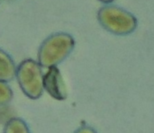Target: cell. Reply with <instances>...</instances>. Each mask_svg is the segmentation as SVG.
I'll list each match as a JSON object with an SVG mask.
<instances>
[{
	"label": "cell",
	"mask_w": 154,
	"mask_h": 133,
	"mask_svg": "<svg viewBox=\"0 0 154 133\" xmlns=\"http://www.w3.org/2000/svg\"><path fill=\"white\" fill-rule=\"evenodd\" d=\"M16 79L23 93L30 99H39L44 91V75L41 65L32 59L23 60L16 68Z\"/></svg>",
	"instance_id": "cell-2"
},
{
	"label": "cell",
	"mask_w": 154,
	"mask_h": 133,
	"mask_svg": "<svg viewBox=\"0 0 154 133\" xmlns=\"http://www.w3.org/2000/svg\"><path fill=\"white\" fill-rule=\"evenodd\" d=\"M75 41L66 32H57L47 37L38 50V63L42 68H52L62 62L73 50Z\"/></svg>",
	"instance_id": "cell-1"
},
{
	"label": "cell",
	"mask_w": 154,
	"mask_h": 133,
	"mask_svg": "<svg viewBox=\"0 0 154 133\" xmlns=\"http://www.w3.org/2000/svg\"><path fill=\"white\" fill-rule=\"evenodd\" d=\"M16 68L12 57L0 49V81L11 82L16 77Z\"/></svg>",
	"instance_id": "cell-5"
},
{
	"label": "cell",
	"mask_w": 154,
	"mask_h": 133,
	"mask_svg": "<svg viewBox=\"0 0 154 133\" xmlns=\"http://www.w3.org/2000/svg\"><path fill=\"white\" fill-rule=\"evenodd\" d=\"M97 17L105 29L118 35L129 34L137 26V20L134 15L116 5H106L100 8Z\"/></svg>",
	"instance_id": "cell-3"
},
{
	"label": "cell",
	"mask_w": 154,
	"mask_h": 133,
	"mask_svg": "<svg viewBox=\"0 0 154 133\" xmlns=\"http://www.w3.org/2000/svg\"><path fill=\"white\" fill-rule=\"evenodd\" d=\"M14 97V93L7 83L0 81V106L8 104Z\"/></svg>",
	"instance_id": "cell-7"
},
{
	"label": "cell",
	"mask_w": 154,
	"mask_h": 133,
	"mask_svg": "<svg viewBox=\"0 0 154 133\" xmlns=\"http://www.w3.org/2000/svg\"><path fill=\"white\" fill-rule=\"evenodd\" d=\"M4 133H31L27 123L21 118H11L4 127Z\"/></svg>",
	"instance_id": "cell-6"
},
{
	"label": "cell",
	"mask_w": 154,
	"mask_h": 133,
	"mask_svg": "<svg viewBox=\"0 0 154 133\" xmlns=\"http://www.w3.org/2000/svg\"><path fill=\"white\" fill-rule=\"evenodd\" d=\"M75 133H94V131L89 128H81Z\"/></svg>",
	"instance_id": "cell-8"
},
{
	"label": "cell",
	"mask_w": 154,
	"mask_h": 133,
	"mask_svg": "<svg viewBox=\"0 0 154 133\" xmlns=\"http://www.w3.org/2000/svg\"><path fill=\"white\" fill-rule=\"evenodd\" d=\"M43 87L47 93L57 100H64L67 97L66 87L57 67L50 68L43 78Z\"/></svg>",
	"instance_id": "cell-4"
},
{
	"label": "cell",
	"mask_w": 154,
	"mask_h": 133,
	"mask_svg": "<svg viewBox=\"0 0 154 133\" xmlns=\"http://www.w3.org/2000/svg\"><path fill=\"white\" fill-rule=\"evenodd\" d=\"M100 2H103V3H106V4H108V3H111L113 2L114 0H99Z\"/></svg>",
	"instance_id": "cell-9"
}]
</instances>
